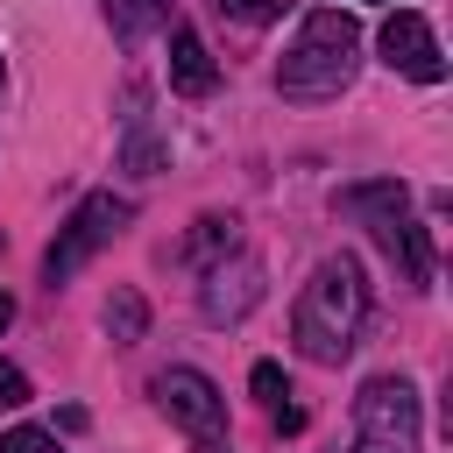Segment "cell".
<instances>
[{"label":"cell","mask_w":453,"mask_h":453,"mask_svg":"<svg viewBox=\"0 0 453 453\" xmlns=\"http://www.w3.org/2000/svg\"><path fill=\"white\" fill-rule=\"evenodd\" d=\"M361 319H368V283H361V262L354 255H326L297 304H290V333H297V354L319 361V368H340L361 340Z\"/></svg>","instance_id":"cell-1"},{"label":"cell","mask_w":453,"mask_h":453,"mask_svg":"<svg viewBox=\"0 0 453 453\" xmlns=\"http://www.w3.org/2000/svg\"><path fill=\"white\" fill-rule=\"evenodd\" d=\"M354 64H361V21L340 7H311L276 64V85L283 99H333L354 78Z\"/></svg>","instance_id":"cell-2"},{"label":"cell","mask_w":453,"mask_h":453,"mask_svg":"<svg viewBox=\"0 0 453 453\" xmlns=\"http://www.w3.org/2000/svg\"><path fill=\"white\" fill-rule=\"evenodd\" d=\"M340 205L368 219V234L382 241L389 262H403L411 283H432V241H425V226L403 212V184H361V191H340Z\"/></svg>","instance_id":"cell-3"},{"label":"cell","mask_w":453,"mask_h":453,"mask_svg":"<svg viewBox=\"0 0 453 453\" xmlns=\"http://www.w3.org/2000/svg\"><path fill=\"white\" fill-rule=\"evenodd\" d=\"M418 389L403 375H375L354 396V453H418Z\"/></svg>","instance_id":"cell-4"},{"label":"cell","mask_w":453,"mask_h":453,"mask_svg":"<svg viewBox=\"0 0 453 453\" xmlns=\"http://www.w3.org/2000/svg\"><path fill=\"white\" fill-rule=\"evenodd\" d=\"M127 212H134V205H127V198H113V191L78 198V212L57 226V241H50V255H42V276H50V283H71V276H78V269H85V262H92V255L127 226Z\"/></svg>","instance_id":"cell-5"},{"label":"cell","mask_w":453,"mask_h":453,"mask_svg":"<svg viewBox=\"0 0 453 453\" xmlns=\"http://www.w3.org/2000/svg\"><path fill=\"white\" fill-rule=\"evenodd\" d=\"M149 389H156L163 418H170L177 432H191L198 446H219V439H226V396L212 389V375H198V368H163Z\"/></svg>","instance_id":"cell-6"},{"label":"cell","mask_w":453,"mask_h":453,"mask_svg":"<svg viewBox=\"0 0 453 453\" xmlns=\"http://www.w3.org/2000/svg\"><path fill=\"white\" fill-rule=\"evenodd\" d=\"M375 42H382V64H389V71H403V78H418V85H439V78H446V57H439V35H432L425 14H403V7H396Z\"/></svg>","instance_id":"cell-7"},{"label":"cell","mask_w":453,"mask_h":453,"mask_svg":"<svg viewBox=\"0 0 453 453\" xmlns=\"http://www.w3.org/2000/svg\"><path fill=\"white\" fill-rule=\"evenodd\" d=\"M255 297H262V262H255V255H234V262H212V269H205L198 311H205V319H241Z\"/></svg>","instance_id":"cell-8"},{"label":"cell","mask_w":453,"mask_h":453,"mask_svg":"<svg viewBox=\"0 0 453 453\" xmlns=\"http://www.w3.org/2000/svg\"><path fill=\"white\" fill-rule=\"evenodd\" d=\"M219 85V64H212V50H205V35L198 28H170V92H184V99H205Z\"/></svg>","instance_id":"cell-9"},{"label":"cell","mask_w":453,"mask_h":453,"mask_svg":"<svg viewBox=\"0 0 453 453\" xmlns=\"http://www.w3.org/2000/svg\"><path fill=\"white\" fill-rule=\"evenodd\" d=\"M106 21H113V35H120V42H142L149 28H163V21H170V0H106Z\"/></svg>","instance_id":"cell-10"},{"label":"cell","mask_w":453,"mask_h":453,"mask_svg":"<svg viewBox=\"0 0 453 453\" xmlns=\"http://www.w3.org/2000/svg\"><path fill=\"white\" fill-rule=\"evenodd\" d=\"M212 255H234V219H219V212H205L184 234V262H212Z\"/></svg>","instance_id":"cell-11"},{"label":"cell","mask_w":453,"mask_h":453,"mask_svg":"<svg viewBox=\"0 0 453 453\" xmlns=\"http://www.w3.org/2000/svg\"><path fill=\"white\" fill-rule=\"evenodd\" d=\"M142 326H149V304H142L134 290H113V304H106V333H113V340H142Z\"/></svg>","instance_id":"cell-12"},{"label":"cell","mask_w":453,"mask_h":453,"mask_svg":"<svg viewBox=\"0 0 453 453\" xmlns=\"http://www.w3.org/2000/svg\"><path fill=\"white\" fill-rule=\"evenodd\" d=\"M0 453H64V446H57V432H42V425H14V432L0 439Z\"/></svg>","instance_id":"cell-13"},{"label":"cell","mask_w":453,"mask_h":453,"mask_svg":"<svg viewBox=\"0 0 453 453\" xmlns=\"http://www.w3.org/2000/svg\"><path fill=\"white\" fill-rule=\"evenodd\" d=\"M212 7H219L226 21H241V28H262V21H269L283 0H212Z\"/></svg>","instance_id":"cell-14"},{"label":"cell","mask_w":453,"mask_h":453,"mask_svg":"<svg viewBox=\"0 0 453 453\" xmlns=\"http://www.w3.org/2000/svg\"><path fill=\"white\" fill-rule=\"evenodd\" d=\"M248 382H255V396H262L269 411H276V403L290 396V389H283V368H276V361H255V375H248Z\"/></svg>","instance_id":"cell-15"},{"label":"cell","mask_w":453,"mask_h":453,"mask_svg":"<svg viewBox=\"0 0 453 453\" xmlns=\"http://www.w3.org/2000/svg\"><path fill=\"white\" fill-rule=\"evenodd\" d=\"M21 403H28V375L14 361H0V411H21Z\"/></svg>","instance_id":"cell-16"},{"label":"cell","mask_w":453,"mask_h":453,"mask_svg":"<svg viewBox=\"0 0 453 453\" xmlns=\"http://www.w3.org/2000/svg\"><path fill=\"white\" fill-rule=\"evenodd\" d=\"M7 319H14V297H7V290H0V333H7Z\"/></svg>","instance_id":"cell-17"}]
</instances>
